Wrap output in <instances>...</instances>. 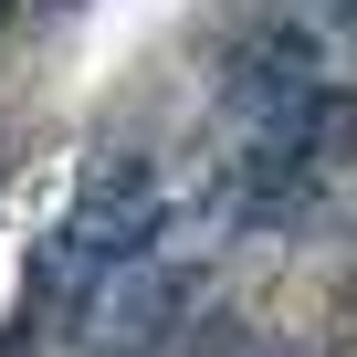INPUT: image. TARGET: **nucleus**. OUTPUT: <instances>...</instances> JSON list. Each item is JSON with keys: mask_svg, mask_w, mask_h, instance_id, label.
Masks as SVG:
<instances>
[{"mask_svg": "<svg viewBox=\"0 0 357 357\" xmlns=\"http://www.w3.org/2000/svg\"><path fill=\"white\" fill-rule=\"evenodd\" d=\"M147 242H158V178H147V158H116L95 190H84L74 231L53 242V263H43L53 315H95L126 273H147Z\"/></svg>", "mask_w": 357, "mask_h": 357, "instance_id": "nucleus-1", "label": "nucleus"}, {"mask_svg": "<svg viewBox=\"0 0 357 357\" xmlns=\"http://www.w3.org/2000/svg\"><path fill=\"white\" fill-rule=\"evenodd\" d=\"M190 305H200V273H190V263H147V273H126V284L95 305V336H105V347H168Z\"/></svg>", "mask_w": 357, "mask_h": 357, "instance_id": "nucleus-2", "label": "nucleus"}, {"mask_svg": "<svg viewBox=\"0 0 357 357\" xmlns=\"http://www.w3.org/2000/svg\"><path fill=\"white\" fill-rule=\"evenodd\" d=\"M305 95H315V43H305V32H263V43L231 63V84H221V105L252 116V126H273V116L305 105Z\"/></svg>", "mask_w": 357, "mask_h": 357, "instance_id": "nucleus-3", "label": "nucleus"}, {"mask_svg": "<svg viewBox=\"0 0 357 357\" xmlns=\"http://www.w3.org/2000/svg\"><path fill=\"white\" fill-rule=\"evenodd\" d=\"M315 168H357V95H336V84L315 105Z\"/></svg>", "mask_w": 357, "mask_h": 357, "instance_id": "nucleus-4", "label": "nucleus"}, {"mask_svg": "<svg viewBox=\"0 0 357 357\" xmlns=\"http://www.w3.org/2000/svg\"><path fill=\"white\" fill-rule=\"evenodd\" d=\"M336 32H347V53H357V0H347V22H336Z\"/></svg>", "mask_w": 357, "mask_h": 357, "instance_id": "nucleus-5", "label": "nucleus"}]
</instances>
